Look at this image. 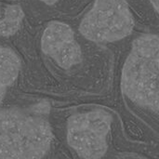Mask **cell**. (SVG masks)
Segmentation results:
<instances>
[{
    "label": "cell",
    "mask_w": 159,
    "mask_h": 159,
    "mask_svg": "<svg viewBox=\"0 0 159 159\" xmlns=\"http://www.w3.org/2000/svg\"><path fill=\"white\" fill-rule=\"evenodd\" d=\"M121 89L134 103L159 114V36L135 39L122 70Z\"/></svg>",
    "instance_id": "obj_1"
},
{
    "label": "cell",
    "mask_w": 159,
    "mask_h": 159,
    "mask_svg": "<svg viewBox=\"0 0 159 159\" xmlns=\"http://www.w3.org/2000/svg\"><path fill=\"white\" fill-rule=\"evenodd\" d=\"M51 142V128L43 117L0 110V159H41Z\"/></svg>",
    "instance_id": "obj_2"
},
{
    "label": "cell",
    "mask_w": 159,
    "mask_h": 159,
    "mask_svg": "<svg viewBox=\"0 0 159 159\" xmlns=\"http://www.w3.org/2000/svg\"><path fill=\"white\" fill-rule=\"evenodd\" d=\"M135 26L133 15L126 0H95L83 17L79 32L96 43H111L131 34Z\"/></svg>",
    "instance_id": "obj_3"
},
{
    "label": "cell",
    "mask_w": 159,
    "mask_h": 159,
    "mask_svg": "<svg viewBox=\"0 0 159 159\" xmlns=\"http://www.w3.org/2000/svg\"><path fill=\"white\" fill-rule=\"evenodd\" d=\"M113 117L101 109L72 116L67 122V142L83 159L102 158Z\"/></svg>",
    "instance_id": "obj_4"
},
{
    "label": "cell",
    "mask_w": 159,
    "mask_h": 159,
    "mask_svg": "<svg viewBox=\"0 0 159 159\" xmlns=\"http://www.w3.org/2000/svg\"><path fill=\"white\" fill-rule=\"evenodd\" d=\"M41 48L65 70L82 61V50L75 39L73 29L61 21L54 20L48 24L41 38Z\"/></svg>",
    "instance_id": "obj_5"
},
{
    "label": "cell",
    "mask_w": 159,
    "mask_h": 159,
    "mask_svg": "<svg viewBox=\"0 0 159 159\" xmlns=\"http://www.w3.org/2000/svg\"><path fill=\"white\" fill-rule=\"evenodd\" d=\"M20 69V61L14 50L0 47V104L6 95L7 89L17 79Z\"/></svg>",
    "instance_id": "obj_6"
},
{
    "label": "cell",
    "mask_w": 159,
    "mask_h": 159,
    "mask_svg": "<svg viewBox=\"0 0 159 159\" xmlns=\"http://www.w3.org/2000/svg\"><path fill=\"white\" fill-rule=\"evenodd\" d=\"M24 12L19 5H9L5 9V17L0 20V35L8 37L15 34L20 28Z\"/></svg>",
    "instance_id": "obj_7"
},
{
    "label": "cell",
    "mask_w": 159,
    "mask_h": 159,
    "mask_svg": "<svg viewBox=\"0 0 159 159\" xmlns=\"http://www.w3.org/2000/svg\"><path fill=\"white\" fill-rule=\"evenodd\" d=\"M150 2H151L152 6L154 7V8L159 14V0H150Z\"/></svg>",
    "instance_id": "obj_8"
},
{
    "label": "cell",
    "mask_w": 159,
    "mask_h": 159,
    "mask_svg": "<svg viewBox=\"0 0 159 159\" xmlns=\"http://www.w3.org/2000/svg\"><path fill=\"white\" fill-rule=\"evenodd\" d=\"M40 1L44 2L45 4H47L48 6H52V5H54V4H56L58 2V0H40Z\"/></svg>",
    "instance_id": "obj_9"
}]
</instances>
